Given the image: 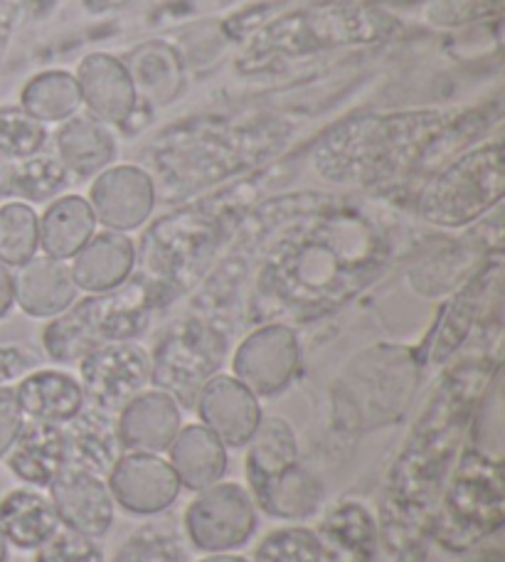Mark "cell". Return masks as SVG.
<instances>
[{"label":"cell","mask_w":505,"mask_h":562,"mask_svg":"<svg viewBox=\"0 0 505 562\" xmlns=\"http://www.w3.org/2000/svg\"><path fill=\"white\" fill-rule=\"evenodd\" d=\"M59 530L53 504L37 488H13L0 496V533L18 550H37Z\"/></svg>","instance_id":"44dd1931"},{"label":"cell","mask_w":505,"mask_h":562,"mask_svg":"<svg viewBox=\"0 0 505 562\" xmlns=\"http://www.w3.org/2000/svg\"><path fill=\"white\" fill-rule=\"evenodd\" d=\"M111 562H188V550L173 530L144 528L121 546Z\"/></svg>","instance_id":"4dcf8cb0"},{"label":"cell","mask_w":505,"mask_h":562,"mask_svg":"<svg viewBox=\"0 0 505 562\" xmlns=\"http://www.w3.org/2000/svg\"><path fill=\"white\" fill-rule=\"evenodd\" d=\"M422 548H412V550H404V555L397 562H422Z\"/></svg>","instance_id":"74e56055"},{"label":"cell","mask_w":505,"mask_h":562,"mask_svg":"<svg viewBox=\"0 0 505 562\" xmlns=\"http://www.w3.org/2000/svg\"><path fill=\"white\" fill-rule=\"evenodd\" d=\"M69 467L106 476L116 459L124 454L116 435V417L94 407H82L79 415L65 425Z\"/></svg>","instance_id":"ffe728a7"},{"label":"cell","mask_w":505,"mask_h":562,"mask_svg":"<svg viewBox=\"0 0 505 562\" xmlns=\"http://www.w3.org/2000/svg\"><path fill=\"white\" fill-rule=\"evenodd\" d=\"M186 536L200 553H232L257 533V506L249 491L235 481H220L198 491L183 516Z\"/></svg>","instance_id":"8992f818"},{"label":"cell","mask_w":505,"mask_h":562,"mask_svg":"<svg viewBox=\"0 0 505 562\" xmlns=\"http://www.w3.org/2000/svg\"><path fill=\"white\" fill-rule=\"evenodd\" d=\"M227 358V334L207 318L188 316L170 326L150 353V383L180 407H193L210 378Z\"/></svg>","instance_id":"277c9868"},{"label":"cell","mask_w":505,"mask_h":562,"mask_svg":"<svg viewBox=\"0 0 505 562\" xmlns=\"http://www.w3.org/2000/svg\"><path fill=\"white\" fill-rule=\"evenodd\" d=\"M79 99H82V92L75 79L65 72H53L37 77L25 87L23 106L37 122H63L77 112Z\"/></svg>","instance_id":"4316f807"},{"label":"cell","mask_w":505,"mask_h":562,"mask_svg":"<svg viewBox=\"0 0 505 562\" xmlns=\"http://www.w3.org/2000/svg\"><path fill=\"white\" fill-rule=\"evenodd\" d=\"M301 348L294 328L269 324L242 340L232 356V373L257 397H277L294 383Z\"/></svg>","instance_id":"ba28073f"},{"label":"cell","mask_w":505,"mask_h":562,"mask_svg":"<svg viewBox=\"0 0 505 562\" xmlns=\"http://www.w3.org/2000/svg\"><path fill=\"white\" fill-rule=\"evenodd\" d=\"M173 294L148 274H131L124 284L75 301L65 314L55 316L43 330V346L55 363H79L104 344H121L144 336L154 314Z\"/></svg>","instance_id":"7a4b0ae2"},{"label":"cell","mask_w":505,"mask_h":562,"mask_svg":"<svg viewBox=\"0 0 505 562\" xmlns=\"http://www.w3.org/2000/svg\"><path fill=\"white\" fill-rule=\"evenodd\" d=\"M0 488H3V479H0Z\"/></svg>","instance_id":"ab89813d"},{"label":"cell","mask_w":505,"mask_h":562,"mask_svg":"<svg viewBox=\"0 0 505 562\" xmlns=\"http://www.w3.org/2000/svg\"><path fill=\"white\" fill-rule=\"evenodd\" d=\"M40 366V356L25 346H0V387L27 375Z\"/></svg>","instance_id":"836d02e7"},{"label":"cell","mask_w":505,"mask_h":562,"mask_svg":"<svg viewBox=\"0 0 505 562\" xmlns=\"http://www.w3.org/2000/svg\"><path fill=\"white\" fill-rule=\"evenodd\" d=\"M13 476L33 488H47L69 467L65 425L27 419L13 449L5 454Z\"/></svg>","instance_id":"5bb4252c"},{"label":"cell","mask_w":505,"mask_h":562,"mask_svg":"<svg viewBox=\"0 0 505 562\" xmlns=\"http://www.w3.org/2000/svg\"><path fill=\"white\" fill-rule=\"evenodd\" d=\"M97 233V217L89 200L63 195L53 200L40 217V249L45 257L67 262Z\"/></svg>","instance_id":"7402d4cb"},{"label":"cell","mask_w":505,"mask_h":562,"mask_svg":"<svg viewBox=\"0 0 505 562\" xmlns=\"http://www.w3.org/2000/svg\"><path fill=\"white\" fill-rule=\"evenodd\" d=\"M25 422L27 417L18 405L15 387H0V459H5L8 451L13 449L15 439L25 427Z\"/></svg>","instance_id":"d6a6232c"},{"label":"cell","mask_w":505,"mask_h":562,"mask_svg":"<svg viewBox=\"0 0 505 562\" xmlns=\"http://www.w3.org/2000/svg\"><path fill=\"white\" fill-rule=\"evenodd\" d=\"M168 454V464L173 467L180 486L195 494L220 484L227 474V447L202 425L180 427Z\"/></svg>","instance_id":"d6986e66"},{"label":"cell","mask_w":505,"mask_h":562,"mask_svg":"<svg viewBox=\"0 0 505 562\" xmlns=\"http://www.w3.org/2000/svg\"><path fill=\"white\" fill-rule=\"evenodd\" d=\"M57 146L59 164L77 178L94 176L114 158V140L97 122L87 119H75L72 124H67L57 136Z\"/></svg>","instance_id":"cb8c5ba5"},{"label":"cell","mask_w":505,"mask_h":562,"mask_svg":"<svg viewBox=\"0 0 505 562\" xmlns=\"http://www.w3.org/2000/svg\"><path fill=\"white\" fill-rule=\"evenodd\" d=\"M114 504L131 516H158L176 504L180 481L168 459L144 451H124L106 474Z\"/></svg>","instance_id":"9c48e42d"},{"label":"cell","mask_w":505,"mask_h":562,"mask_svg":"<svg viewBox=\"0 0 505 562\" xmlns=\"http://www.w3.org/2000/svg\"><path fill=\"white\" fill-rule=\"evenodd\" d=\"M77 284L65 262L33 257L13 274L15 306L33 318H55L77 301Z\"/></svg>","instance_id":"2e32d148"},{"label":"cell","mask_w":505,"mask_h":562,"mask_svg":"<svg viewBox=\"0 0 505 562\" xmlns=\"http://www.w3.org/2000/svg\"><path fill=\"white\" fill-rule=\"evenodd\" d=\"M8 555H10V546H8L5 536L0 533V562H8Z\"/></svg>","instance_id":"f35d334b"},{"label":"cell","mask_w":505,"mask_h":562,"mask_svg":"<svg viewBox=\"0 0 505 562\" xmlns=\"http://www.w3.org/2000/svg\"><path fill=\"white\" fill-rule=\"evenodd\" d=\"M251 562H323L316 530L306 526L271 530L259 540Z\"/></svg>","instance_id":"83f0119b"},{"label":"cell","mask_w":505,"mask_h":562,"mask_svg":"<svg viewBox=\"0 0 505 562\" xmlns=\"http://www.w3.org/2000/svg\"><path fill=\"white\" fill-rule=\"evenodd\" d=\"M183 427L180 405L164 390H144L119 409L116 435L121 451L164 454Z\"/></svg>","instance_id":"4fadbf2b"},{"label":"cell","mask_w":505,"mask_h":562,"mask_svg":"<svg viewBox=\"0 0 505 562\" xmlns=\"http://www.w3.org/2000/svg\"><path fill=\"white\" fill-rule=\"evenodd\" d=\"M154 183L144 170L134 166L106 170L89 190V205L94 210L97 223L114 233H128L144 225L154 213Z\"/></svg>","instance_id":"7c38bea8"},{"label":"cell","mask_w":505,"mask_h":562,"mask_svg":"<svg viewBox=\"0 0 505 562\" xmlns=\"http://www.w3.org/2000/svg\"><path fill=\"white\" fill-rule=\"evenodd\" d=\"M59 528L75 530L89 538H104L116 518V504L106 481L92 471L67 467L47 486Z\"/></svg>","instance_id":"30bf717a"},{"label":"cell","mask_w":505,"mask_h":562,"mask_svg":"<svg viewBox=\"0 0 505 562\" xmlns=\"http://www.w3.org/2000/svg\"><path fill=\"white\" fill-rule=\"evenodd\" d=\"M82 75H85V99L89 109H94V114L99 119L119 122V114L114 104H111L109 94H114L116 102L124 109H131V102H134V89H131V82L126 79V72L121 69V65L106 55H94L92 59H87L85 63Z\"/></svg>","instance_id":"d4e9b609"},{"label":"cell","mask_w":505,"mask_h":562,"mask_svg":"<svg viewBox=\"0 0 505 562\" xmlns=\"http://www.w3.org/2000/svg\"><path fill=\"white\" fill-rule=\"evenodd\" d=\"M40 217L27 203H8L0 207V262L23 267L37 257Z\"/></svg>","instance_id":"484cf974"},{"label":"cell","mask_w":505,"mask_h":562,"mask_svg":"<svg viewBox=\"0 0 505 562\" xmlns=\"http://www.w3.org/2000/svg\"><path fill=\"white\" fill-rule=\"evenodd\" d=\"M47 140L43 122L20 109H0V150L15 160L37 156Z\"/></svg>","instance_id":"f546056e"},{"label":"cell","mask_w":505,"mask_h":562,"mask_svg":"<svg viewBox=\"0 0 505 562\" xmlns=\"http://www.w3.org/2000/svg\"><path fill=\"white\" fill-rule=\"evenodd\" d=\"M15 397L27 419L53 422V425H67L85 407L82 385L65 370H30L20 378Z\"/></svg>","instance_id":"ac0fdd59"},{"label":"cell","mask_w":505,"mask_h":562,"mask_svg":"<svg viewBox=\"0 0 505 562\" xmlns=\"http://www.w3.org/2000/svg\"><path fill=\"white\" fill-rule=\"evenodd\" d=\"M326 562H375L380 528L375 516L360 501L333 506L316 528Z\"/></svg>","instance_id":"9a60e30c"},{"label":"cell","mask_w":505,"mask_h":562,"mask_svg":"<svg viewBox=\"0 0 505 562\" xmlns=\"http://www.w3.org/2000/svg\"><path fill=\"white\" fill-rule=\"evenodd\" d=\"M505 188L501 146L473 150L434 180L422 195V217L437 227H463L501 203Z\"/></svg>","instance_id":"5b68a950"},{"label":"cell","mask_w":505,"mask_h":562,"mask_svg":"<svg viewBox=\"0 0 505 562\" xmlns=\"http://www.w3.org/2000/svg\"><path fill=\"white\" fill-rule=\"evenodd\" d=\"M15 306V294H13V272L0 262V321H3L10 311Z\"/></svg>","instance_id":"d590c367"},{"label":"cell","mask_w":505,"mask_h":562,"mask_svg":"<svg viewBox=\"0 0 505 562\" xmlns=\"http://www.w3.org/2000/svg\"><path fill=\"white\" fill-rule=\"evenodd\" d=\"M245 474L255 506L279 520H306L323 506V481L301 461L294 427L265 417L247 445Z\"/></svg>","instance_id":"3957f363"},{"label":"cell","mask_w":505,"mask_h":562,"mask_svg":"<svg viewBox=\"0 0 505 562\" xmlns=\"http://www.w3.org/2000/svg\"><path fill=\"white\" fill-rule=\"evenodd\" d=\"M65 186H67V170L63 164H59V158L37 154L33 158L18 160L15 195L37 203V200L55 198Z\"/></svg>","instance_id":"f1b7e54d"},{"label":"cell","mask_w":505,"mask_h":562,"mask_svg":"<svg viewBox=\"0 0 505 562\" xmlns=\"http://www.w3.org/2000/svg\"><path fill=\"white\" fill-rule=\"evenodd\" d=\"M15 176H18V160L5 156L0 150V198L15 195Z\"/></svg>","instance_id":"e575fe53"},{"label":"cell","mask_w":505,"mask_h":562,"mask_svg":"<svg viewBox=\"0 0 505 562\" xmlns=\"http://www.w3.org/2000/svg\"><path fill=\"white\" fill-rule=\"evenodd\" d=\"M467 479L453 481V488L449 491V514L451 526H457L461 540L471 546L473 540L481 536H489L496 530L503 520V496H501V481L491 488L486 484V476L473 474V471H463Z\"/></svg>","instance_id":"603a6c76"},{"label":"cell","mask_w":505,"mask_h":562,"mask_svg":"<svg viewBox=\"0 0 505 562\" xmlns=\"http://www.w3.org/2000/svg\"><path fill=\"white\" fill-rule=\"evenodd\" d=\"M150 383V356L136 340L104 344L79 360V385L85 405L119 415L128 400L144 393Z\"/></svg>","instance_id":"52a82bcc"},{"label":"cell","mask_w":505,"mask_h":562,"mask_svg":"<svg viewBox=\"0 0 505 562\" xmlns=\"http://www.w3.org/2000/svg\"><path fill=\"white\" fill-rule=\"evenodd\" d=\"M198 562H251V560L242 558V555H232V553H215V555H207Z\"/></svg>","instance_id":"8d00e7d4"},{"label":"cell","mask_w":505,"mask_h":562,"mask_svg":"<svg viewBox=\"0 0 505 562\" xmlns=\"http://www.w3.org/2000/svg\"><path fill=\"white\" fill-rule=\"evenodd\" d=\"M136 267V247L124 233L104 229L72 257V279L79 291L104 294L131 279Z\"/></svg>","instance_id":"e0dca14e"},{"label":"cell","mask_w":505,"mask_h":562,"mask_svg":"<svg viewBox=\"0 0 505 562\" xmlns=\"http://www.w3.org/2000/svg\"><path fill=\"white\" fill-rule=\"evenodd\" d=\"M35 562H106L104 548L97 538H89L75 530H57L47 543L35 550Z\"/></svg>","instance_id":"1f68e13d"},{"label":"cell","mask_w":505,"mask_h":562,"mask_svg":"<svg viewBox=\"0 0 505 562\" xmlns=\"http://www.w3.org/2000/svg\"><path fill=\"white\" fill-rule=\"evenodd\" d=\"M193 407L198 409L200 425L207 427L229 449L247 447L265 419L259 397L235 375L217 373L210 378L198 393Z\"/></svg>","instance_id":"8fae6325"},{"label":"cell","mask_w":505,"mask_h":562,"mask_svg":"<svg viewBox=\"0 0 505 562\" xmlns=\"http://www.w3.org/2000/svg\"><path fill=\"white\" fill-rule=\"evenodd\" d=\"M382 259L385 243L366 217H316L269 257L259 277V301L271 316L326 314L358 294Z\"/></svg>","instance_id":"6da1fadb"}]
</instances>
